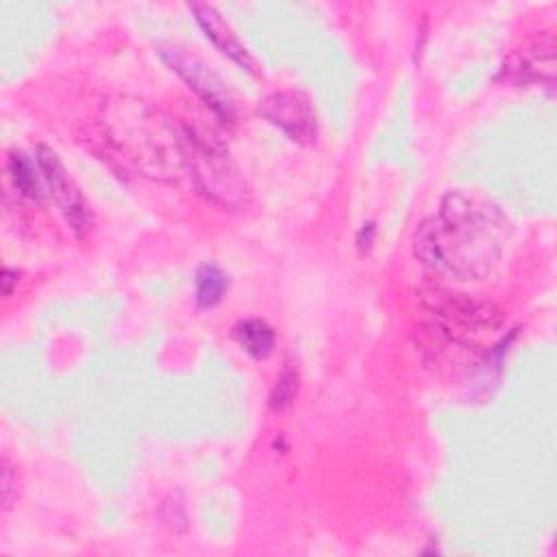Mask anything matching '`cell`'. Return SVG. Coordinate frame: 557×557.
Masks as SVG:
<instances>
[{"instance_id": "cell-13", "label": "cell", "mask_w": 557, "mask_h": 557, "mask_svg": "<svg viewBox=\"0 0 557 557\" xmlns=\"http://www.w3.org/2000/svg\"><path fill=\"white\" fill-rule=\"evenodd\" d=\"M298 392V366L287 359L283 363V370L281 374L276 376V383L272 387V394H270V407L276 409V411H283L292 405L294 396Z\"/></svg>"}, {"instance_id": "cell-5", "label": "cell", "mask_w": 557, "mask_h": 557, "mask_svg": "<svg viewBox=\"0 0 557 557\" xmlns=\"http://www.w3.org/2000/svg\"><path fill=\"white\" fill-rule=\"evenodd\" d=\"M37 165L44 174L46 187L63 213L65 222L76 235H87L94 228V211L85 200L81 187L65 170L59 154L48 146H37Z\"/></svg>"}, {"instance_id": "cell-15", "label": "cell", "mask_w": 557, "mask_h": 557, "mask_svg": "<svg viewBox=\"0 0 557 557\" xmlns=\"http://www.w3.org/2000/svg\"><path fill=\"white\" fill-rule=\"evenodd\" d=\"M374 233H376V228H374V224H372V222H368V224H363V226H361V231H359V235H357V246H359V250H361V252H368V250L372 248Z\"/></svg>"}, {"instance_id": "cell-6", "label": "cell", "mask_w": 557, "mask_h": 557, "mask_svg": "<svg viewBox=\"0 0 557 557\" xmlns=\"http://www.w3.org/2000/svg\"><path fill=\"white\" fill-rule=\"evenodd\" d=\"M159 57L176 72L220 117L233 120L235 115V102L231 94L226 91L224 83L187 48L165 41L157 46Z\"/></svg>"}, {"instance_id": "cell-4", "label": "cell", "mask_w": 557, "mask_h": 557, "mask_svg": "<svg viewBox=\"0 0 557 557\" xmlns=\"http://www.w3.org/2000/svg\"><path fill=\"white\" fill-rule=\"evenodd\" d=\"M185 148L187 174L207 198L228 209H242L250 202L246 178L220 144L205 139L185 126Z\"/></svg>"}, {"instance_id": "cell-16", "label": "cell", "mask_w": 557, "mask_h": 557, "mask_svg": "<svg viewBox=\"0 0 557 557\" xmlns=\"http://www.w3.org/2000/svg\"><path fill=\"white\" fill-rule=\"evenodd\" d=\"M0 281H2V294H4V296H9V294L13 292V285L17 283V272L4 265V270H2V278H0Z\"/></svg>"}, {"instance_id": "cell-3", "label": "cell", "mask_w": 557, "mask_h": 557, "mask_svg": "<svg viewBox=\"0 0 557 557\" xmlns=\"http://www.w3.org/2000/svg\"><path fill=\"white\" fill-rule=\"evenodd\" d=\"M422 300L433 313L437 326L453 342L463 346H481L492 342L505 324L503 309L474 294L431 287L422 294Z\"/></svg>"}, {"instance_id": "cell-10", "label": "cell", "mask_w": 557, "mask_h": 557, "mask_svg": "<svg viewBox=\"0 0 557 557\" xmlns=\"http://www.w3.org/2000/svg\"><path fill=\"white\" fill-rule=\"evenodd\" d=\"M233 335L237 344L255 359H265L274 348V331L259 318H248L235 324Z\"/></svg>"}, {"instance_id": "cell-12", "label": "cell", "mask_w": 557, "mask_h": 557, "mask_svg": "<svg viewBox=\"0 0 557 557\" xmlns=\"http://www.w3.org/2000/svg\"><path fill=\"white\" fill-rule=\"evenodd\" d=\"M228 289V276L222 268L205 263L196 270V302L202 309L215 307Z\"/></svg>"}, {"instance_id": "cell-7", "label": "cell", "mask_w": 557, "mask_h": 557, "mask_svg": "<svg viewBox=\"0 0 557 557\" xmlns=\"http://www.w3.org/2000/svg\"><path fill=\"white\" fill-rule=\"evenodd\" d=\"M259 113L296 144H313L318 137L313 102L298 89H281L265 96L259 104Z\"/></svg>"}, {"instance_id": "cell-14", "label": "cell", "mask_w": 557, "mask_h": 557, "mask_svg": "<svg viewBox=\"0 0 557 557\" xmlns=\"http://www.w3.org/2000/svg\"><path fill=\"white\" fill-rule=\"evenodd\" d=\"M0 472H2V479H0V503H2V509L7 511V509L13 507V503L20 496V474H17V470L13 468V463L7 457L2 459Z\"/></svg>"}, {"instance_id": "cell-2", "label": "cell", "mask_w": 557, "mask_h": 557, "mask_svg": "<svg viewBox=\"0 0 557 557\" xmlns=\"http://www.w3.org/2000/svg\"><path fill=\"white\" fill-rule=\"evenodd\" d=\"M98 126L122 168L161 183H176L187 174L185 126L161 107L117 94L102 102Z\"/></svg>"}, {"instance_id": "cell-9", "label": "cell", "mask_w": 557, "mask_h": 557, "mask_svg": "<svg viewBox=\"0 0 557 557\" xmlns=\"http://www.w3.org/2000/svg\"><path fill=\"white\" fill-rule=\"evenodd\" d=\"M189 11L194 13L198 26L202 28L205 37L224 54L228 57L233 63H237L239 67L255 72V61L250 57V52L244 48V44L237 39V35L233 33V28L224 22V17L220 15V11L207 2H194L189 4Z\"/></svg>"}, {"instance_id": "cell-1", "label": "cell", "mask_w": 557, "mask_h": 557, "mask_svg": "<svg viewBox=\"0 0 557 557\" xmlns=\"http://www.w3.org/2000/svg\"><path fill=\"white\" fill-rule=\"evenodd\" d=\"M509 222L498 205L476 191H446L435 215L413 233V255L431 270L457 278L481 281L500 261Z\"/></svg>"}, {"instance_id": "cell-11", "label": "cell", "mask_w": 557, "mask_h": 557, "mask_svg": "<svg viewBox=\"0 0 557 557\" xmlns=\"http://www.w3.org/2000/svg\"><path fill=\"white\" fill-rule=\"evenodd\" d=\"M9 176L22 196L37 200V202L44 200V196H46L44 174H37L35 163L22 150H13L9 154Z\"/></svg>"}, {"instance_id": "cell-8", "label": "cell", "mask_w": 557, "mask_h": 557, "mask_svg": "<svg viewBox=\"0 0 557 557\" xmlns=\"http://www.w3.org/2000/svg\"><path fill=\"white\" fill-rule=\"evenodd\" d=\"M500 76L513 85H546L555 83V37L537 33L513 50L500 70Z\"/></svg>"}]
</instances>
